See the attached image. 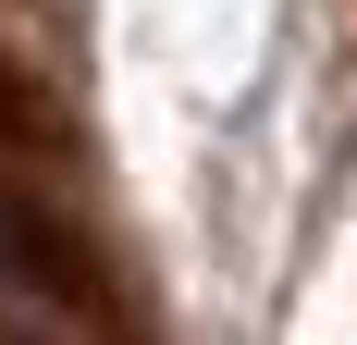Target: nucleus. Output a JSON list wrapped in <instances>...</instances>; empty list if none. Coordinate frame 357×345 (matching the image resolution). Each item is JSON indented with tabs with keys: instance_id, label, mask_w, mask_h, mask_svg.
<instances>
[{
	"instance_id": "nucleus-2",
	"label": "nucleus",
	"mask_w": 357,
	"mask_h": 345,
	"mask_svg": "<svg viewBox=\"0 0 357 345\" xmlns=\"http://www.w3.org/2000/svg\"><path fill=\"white\" fill-rule=\"evenodd\" d=\"M0 148H13V161L62 148V99H50V87H37L25 62H13V50H0Z\"/></svg>"
},
{
	"instance_id": "nucleus-1",
	"label": "nucleus",
	"mask_w": 357,
	"mask_h": 345,
	"mask_svg": "<svg viewBox=\"0 0 357 345\" xmlns=\"http://www.w3.org/2000/svg\"><path fill=\"white\" fill-rule=\"evenodd\" d=\"M0 284H13L25 309H62V321H86V333H136V309H123L111 259L74 235V210H50L37 185H0Z\"/></svg>"
}]
</instances>
